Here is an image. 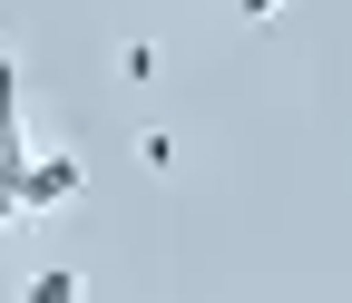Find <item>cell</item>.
I'll use <instances>...</instances> for the list:
<instances>
[{
  "label": "cell",
  "instance_id": "1",
  "mask_svg": "<svg viewBox=\"0 0 352 303\" xmlns=\"http://www.w3.org/2000/svg\"><path fill=\"white\" fill-rule=\"evenodd\" d=\"M88 196V166L69 157V147H39L30 166H20V205H30V225H39V215H69Z\"/></svg>",
  "mask_w": 352,
  "mask_h": 303
},
{
  "label": "cell",
  "instance_id": "5",
  "mask_svg": "<svg viewBox=\"0 0 352 303\" xmlns=\"http://www.w3.org/2000/svg\"><path fill=\"white\" fill-rule=\"evenodd\" d=\"M30 293H39V303H69V293H78V274H69V265H39V274H30Z\"/></svg>",
  "mask_w": 352,
  "mask_h": 303
},
{
  "label": "cell",
  "instance_id": "6",
  "mask_svg": "<svg viewBox=\"0 0 352 303\" xmlns=\"http://www.w3.org/2000/svg\"><path fill=\"white\" fill-rule=\"evenodd\" d=\"M284 10H294V0H235V20H245V30H274Z\"/></svg>",
  "mask_w": 352,
  "mask_h": 303
},
{
  "label": "cell",
  "instance_id": "3",
  "mask_svg": "<svg viewBox=\"0 0 352 303\" xmlns=\"http://www.w3.org/2000/svg\"><path fill=\"white\" fill-rule=\"evenodd\" d=\"M138 166H147V177H176V166H186V147H176V127H138Z\"/></svg>",
  "mask_w": 352,
  "mask_h": 303
},
{
  "label": "cell",
  "instance_id": "4",
  "mask_svg": "<svg viewBox=\"0 0 352 303\" xmlns=\"http://www.w3.org/2000/svg\"><path fill=\"white\" fill-rule=\"evenodd\" d=\"M157 69H166L157 39H127V49H118V78H127V89H157Z\"/></svg>",
  "mask_w": 352,
  "mask_h": 303
},
{
  "label": "cell",
  "instance_id": "2",
  "mask_svg": "<svg viewBox=\"0 0 352 303\" xmlns=\"http://www.w3.org/2000/svg\"><path fill=\"white\" fill-rule=\"evenodd\" d=\"M20 166H30V137L0 117V235H10V225H30V205H20Z\"/></svg>",
  "mask_w": 352,
  "mask_h": 303
}]
</instances>
